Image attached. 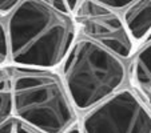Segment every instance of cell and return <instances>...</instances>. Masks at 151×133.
Instances as JSON below:
<instances>
[{"label":"cell","instance_id":"obj_1","mask_svg":"<svg viewBox=\"0 0 151 133\" xmlns=\"http://www.w3.org/2000/svg\"><path fill=\"white\" fill-rule=\"evenodd\" d=\"M11 64L59 69L79 37L67 0H23L6 17Z\"/></svg>","mask_w":151,"mask_h":133},{"label":"cell","instance_id":"obj_2","mask_svg":"<svg viewBox=\"0 0 151 133\" xmlns=\"http://www.w3.org/2000/svg\"><path fill=\"white\" fill-rule=\"evenodd\" d=\"M14 117L39 133H64L79 121L59 69L8 65Z\"/></svg>","mask_w":151,"mask_h":133},{"label":"cell","instance_id":"obj_3","mask_svg":"<svg viewBox=\"0 0 151 133\" xmlns=\"http://www.w3.org/2000/svg\"><path fill=\"white\" fill-rule=\"evenodd\" d=\"M59 73L80 116L130 87V60L79 36Z\"/></svg>","mask_w":151,"mask_h":133},{"label":"cell","instance_id":"obj_4","mask_svg":"<svg viewBox=\"0 0 151 133\" xmlns=\"http://www.w3.org/2000/svg\"><path fill=\"white\" fill-rule=\"evenodd\" d=\"M83 133H151V108L130 87L79 116Z\"/></svg>","mask_w":151,"mask_h":133},{"label":"cell","instance_id":"obj_5","mask_svg":"<svg viewBox=\"0 0 151 133\" xmlns=\"http://www.w3.org/2000/svg\"><path fill=\"white\" fill-rule=\"evenodd\" d=\"M76 21L79 36L87 37L123 59L131 60L137 51L119 11L96 0H67Z\"/></svg>","mask_w":151,"mask_h":133},{"label":"cell","instance_id":"obj_6","mask_svg":"<svg viewBox=\"0 0 151 133\" xmlns=\"http://www.w3.org/2000/svg\"><path fill=\"white\" fill-rule=\"evenodd\" d=\"M130 85L151 108V33L130 60Z\"/></svg>","mask_w":151,"mask_h":133},{"label":"cell","instance_id":"obj_7","mask_svg":"<svg viewBox=\"0 0 151 133\" xmlns=\"http://www.w3.org/2000/svg\"><path fill=\"white\" fill-rule=\"evenodd\" d=\"M137 48L151 33V0H137L122 12Z\"/></svg>","mask_w":151,"mask_h":133},{"label":"cell","instance_id":"obj_8","mask_svg":"<svg viewBox=\"0 0 151 133\" xmlns=\"http://www.w3.org/2000/svg\"><path fill=\"white\" fill-rule=\"evenodd\" d=\"M14 117V101H12L11 79L8 65L0 68V127Z\"/></svg>","mask_w":151,"mask_h":133},{"label":"cell","instance_id":"obj_9","mask_svg":"<svg viewBox=\"0 0 151 133\" xmlns=\"http://www.w3.org/2000/svg\"><path fill=\"white\" fill-rule=\"evenodd\" d=\"M11 64V49L6 17L0 16V68Z\"/></svg>","mask_w":151,"mask_h":133},{"label":"cell","instance_id":"obj_10","mask_svg":"<svg viewBox=\"0 0 151 133\" xmlns=\"http://www.w3.org/2000/svg\"><path fill=\"white\" fill-rule=\"evenodd\" d=\"M0 133H39L23 121H20L16 117L9 119L6 124L0 127Z\"/></svg>","mask_w":151,"mask_h":133},{"label":"cell","instance_id":"obj_11","mask_svg":"<svg viewBox=\"0 0 151 133\" xmlns=\"http://www.w3.org/2000/svg\"><path fill=\"white\" fill-rule=\"evenodd\" d=\"M96 1L110 7V8L116 9V11H119L120 14H122L126 8H128V7L131 6L132 3H135L137 0H96Z\"/></svg>","mask_w":151,"mask_h":133},{"label":"cell","instance_id":"obj_12","mask_svg":"<svg viewBox=\"0 0 151 133\" xmlns=\"http://www.w3.org/2000/svg\"><path fill=\"white\" fill-rule=\"evenodd\" d=\"M23 0H0V16L7 17Z\"/></svg>","mask_w":151,"mask_h":133},{"label":"cell","instance_id":"obj_13","mask_svg":"<svg viewBox=\"0 0 151 133\" xmlns=\"http://www.w3.org/2000/svg\"><path fill=\"white\" fill-rule=\"evenodd\" d=\"M64 133H83V132H82V129H80L79 121H78L76 124H74V125H72V127H70L68 129H67Z\"/></svg>","mask_w":151,"mask_h":133}]
</instances>
